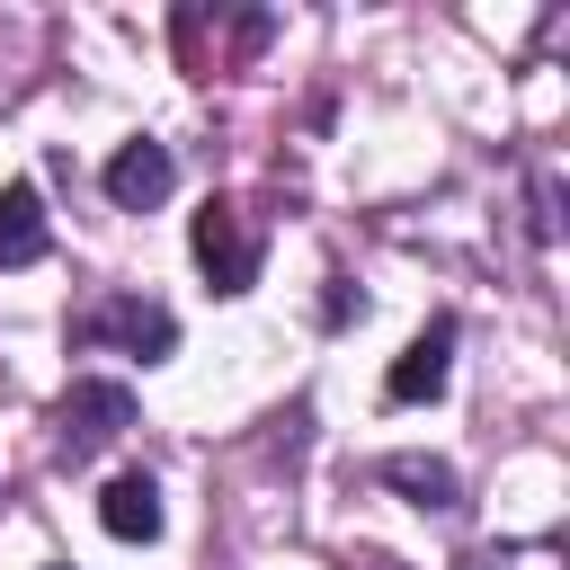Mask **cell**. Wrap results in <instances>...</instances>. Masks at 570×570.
<instances>
[{
	"label": "cell",
	"instance_id": "obj_3",
	"mask_svg": "<svg viewBox=\"0 0 570 570\" xmlns=\"http://www.w3.org/2000/svg\"><path fill=\"white\" fill-rule=\"evenodd\" d=\"M187 240H196V267H205L214 294H249V285H258V232H249V214H240L232 196H214Z\"/></svg>",
	"mask_w": 570,
	"mask_h": 570
},
{
	"label": "cell",
	"instance_id": "obj_7",
	"mask_svg": "<svg viewBox=\"0 0 570 570\" xmlns=\"http://www.w3.org/2000/svg\"><path fill=\"white\" fill-rule=\"evenodd\" d=\"M45 196L18 178V187H0V267H36L45 258Z\"/></svg>",
	"mask_w": 570,
	"mask_h": 570
},
{
	"label": "cell",
	"instance_id": "obj_1",
	"mask_svg": "<svg viewBox=\"0 0 570 570\" xmlns=\"http://www.w3.org/2000/svg\"><path fill=\"white\" fill-rule=\"evenodd\" d=\"M125 428H134V392H125V383H107V374H80V383L53 401V454H62V463L107 454Z\"/></svg>",
	"mask_w": 570,
	"mask_h": 570
},
{
	"label": "cell",
	"instance_id": "obj_6",
	"mask_svg": "<svg viewBox=\"0 0 570 570\" xmlns=\"http://www.w3.org/2000/svg\"><path fill=\"white\" fill-rule=\"evenodd\" d=\"M98 525H107L116 543H151V534H160V490H151V472H116V481L98 490Z\"/></svg>",
	"mask_w": 570,
	"mask_h": 570
},
{
	"label": "cell",
	"instance_id": "obj_2",
	"mask_svg": "<svg viewBox=\"0 0 570 570\" xmlns=\"http://www.w3.org/2000/svg\"><path fill=\"white\" fill-rule=\"evenodd\" d=\"M71 338H80V347H125V356L151 365V356L178 347V321H169L160 303H142V294H98V303L71 321Z\"/></svg>",
	"mask_w": 570,
	"mask_h": 570
},
{
	"label": "cell",
	"instance_id": "obj_5",
	"mask_svg": "<svg viewBox=\"0 0 570 570\" xmlns=\"http://www.w3.org/2000/svg\"><path fill=\"white\" fill-rule=\"evenodd\" d=\"M169 187H178V160H169V142H125V151L107 160V196H116L125 214H151Z\"/></svg>",
	"mask_w": 570,
	"mask_h": 570
},
{
	"label": "cell",
	"instance_id": "obj_4",
	"mask_svg": "<svg viewBox=\"0 0 570 570\" xmlns=\"http://www.w3.org/2000/svg\"><path fill=\"white\" fill-rule=\"evenodd\" d=\"M445 374H454V321L436 312V321H428V330H419V338L392 356L383 392H392V401H436V392H445Z\"/></svg>",
	"mask_w": 570,
	"mask_h": 570
},
{
	"label": "cell",
	"instance_id": "obj_8",
	"mask_svg": "<svg viewBox=\"0 0 570 570\" xmlns=\"http://www.w3.org/2000/svg\"><path fill=\"white\" fill-rule=\"evenodd\" d=\"M383 481H392L410 508H463V481H454V463H436V454H392Z\"/></svg>",
	"mask_w": 570,
	"mask_h": 570
},
{
	"label": "cell",
	"instance_id": "obj_10",
	"mask_svg": "<svg viewBox=\"0 0 570 570\" xmlns=\"http://www.w3.org/2000/svg\"><path fill=\"white\" fill-rule=\"evenodd\" d=\"M53 570H71V561H53Z\"/></svg>",
	"mask_w": 570,
	"mask_h": 570
},
{
	"label": "cell",
	"instance_id": "obj_9",
	"mask_svg": "<svg viewBox=\"0 0 570 570\" xmlns=\"http://www.w3.org/2000/svg\"><path fill=\"white\" fill-rule=\"evenodd\" d=\"M463 570H561V552L552 543H481V552H463Z\"/></svg>",
	"mask_w": 570,
	"mask_h": 570
}]
</instances>
